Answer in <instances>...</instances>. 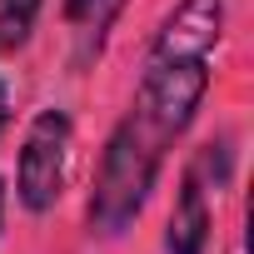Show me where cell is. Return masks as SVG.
Returning <instances> with one entry per match:
<instances>
[{
  "mask_svg": "<svg viewBox=\"0 0 254 254\" xmlns=\"http://www.w3.org/2000/svg\"><path fill=\"white\" fill-rule=\"evenodd\" d=\"M0 214H5V185H0Z\"/></svg>",
  "mask_w": 254,
  "mask_h": 254,
  "instance_id": "8",
  "label": "cell"
},
{
  "mask_svg": "<svg viewBox=\"0 0 254 254\" xmlns=\"http://www.w3.org/2000/svg\"><path fill=\"white\" fill-rule=\"evenodd\" d=\"M224 35V0H180L160 20L135 90V115L170 145L190 130V120L209 90V60Z\"/></svg>",
  "mask_w": 254,
  "mask_h": 254,
  "instance_id": "1",
  "label": "cell"
},
{
  "mask_svg": "<svg viewBox=\"0 0 254 254\" xmlns=\"http://www.w3.org/2000/svg\"><path fill=\"white\" fill-rule=\"evenodd\" d=\"M70 150H75V125L65 110H40L20 140V165H15V194L30 214H45L65 194L70 175Z\"/></svg>",
  "mask_w": 254,
  "mask_h": 254,
  "instance_id": "3",
  "label": "cell"
},
{
  "mask_svg": "<svg viewBox=\"0 0 254 254\" xmlns=\"http://www.w3.org/2000/svg\"><path fill=\"white\" fill-rule=\"evenodd\" d=\"M160 160H165V140L130 110L115 125V135L100 155V170H95V190H90V224L100 234H125L135 224V214L145 209L155 190Z\"/></svg>",
  "mask_w": 254,
  "mask_h": 254,
  "instance_id": "2",
  "label": "cell"
},
{
  "mask_svg": "<svg viewBox=\"0 0 254 254\" xmlns=\"http://www.w3.org/2000/svg\"><path fill=\"white\" fill-rule=\"evenodd\" d=\"M209 199H204V185L194 170H185L180 180V199H175V214H170V229H165V249L170 254H204L209 244Z\"/></svg>",
  "mask_w": 254,
  "mask_h": 254,
  "instance_id": "4",
  "label": "cell"
},
{
  "mask_svg": "<svg viewBox=\"0 0 254 254\" xmlns=\"http://www.w3.org/2000/svg\"><path fill=\"white\" fill-rule=\"evenodd\" d=\"M45 0H0V50H20L40 20Z\"/></svg>",
  "mask_w": 254,
  "mask_h": 254,
  "instance_id": "6",
  "label": "cell"
},
{
  "mask_svg": "<svg viewBox=\"0 0 254 254\" xmlns=\"http://www.w3.org/2000/svg\"><path fill=\"white\" fill-rule=\"evenodd\" d=\"M120 10H125V0H65V25L80 40V50L90 55V50H100V40Z\"/></svg>",
  "mask_w": 254,
  "mask_h": 254,
  "instance_id": "5",
  "label": "cell"
},
{
  "mask_svg": "<svg viewBox=\"0 0 254 254\" xmlns=\"http://www.w3.org/2000/svg\"><path fill=\"white\" fill-rule=\"evenodd\" d=\"M5 125H10V90H5V80H0V135H5Z\"/></svg>",
  "mask_w": 254,
  "mask_h": 254,
  "instance_id": "7",
  "label": "cell"
}]
</instances>
